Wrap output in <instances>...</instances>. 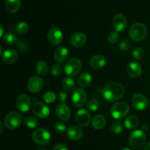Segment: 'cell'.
Wrapping results in <instances>:
<instances>
[{"instance_id": "47", "label": "cell", "mask_w": 150, "mask_h": 150, "mask_svg": "<svg viewBox=\"0 0 150 150\" xmlns=\"http://www.w3.org/2000/svg\"><path fill=\"white\" fill-rule=\"evenodd\" d=\"M149 102H150V100H149Z\"/></svg>"}, {"instance_id": "5", "label": "cell", "mask_w": 150, "mask_h": 150, "mask_svg": "<svg viewBox=\"0 0 150 150\" xmlns=\"http://www.w3.org/2000/svg\"><path fill=\"white\" fill-rule=\"evenodd\" d=\"M23 118L18 112H10L5 116L4 124L8 129H15L18 127L21 124Z\"/></svg>"}, {"instance_id": "22", "label": "cell", "mask_w": 150, "mask_h": 150, "mask_svg": "<svg viewBox=\"0 0 150 150\" xmlns=\"http://www.w3.org/2000/svg\"><path fill=\"white\" fill-rule=\"evenodd\" d=\"M107 60L105 56L101 54H97L93 56L90 60V65L93 69H103L106 65Z\"/></svg>"}, {"instance_id": "8", "label": "cell", "mask_w": 150, "mask_h": 150, "mask_svg": "<svg viewBox=\"0 0 150 150\" xmlns=\"http://www.w3.org/2000/svg\"><path fill=\"white\" fill-rule=\"evenodd\" d=\"M72 102L76 107H81L87 101V94L82 88H76L72 94Z\"/></svg>"}, {"instance_id": "2", "label": "cell", "mask_w": 150, "mask_h": 150, "mask_svg": "<svg viewBox=\"0 0 150 150\" xmlns=\"http://www.w3.org/2000/svg\"><path fill=\"white\" fill-rule=\"evenodd\" d=\"M129 37L135 42H141L144 41L147 35V28L142 23H135L129 29Z\"/></svg>"}, {"instance_id": "40", "label": "cell", "mask_w": 150, "mask_h": 150, "mask_svg": "<svg viewBox=\"0 0 150 150\" xmlns=\"http://www.w3.org/2000/svg\"><path fill=\"white\" fill-rule=\"evenodd\" d=\"M16 44H17V48L20 50L22 52H26L27 51V45H26V43L23 41H18L16 42Z\"/></svg>"}, {"instance_id": "36", "label": "cell", "mask_w": 150, "mask_h": 150, "mask_svg": "<svg viewBox=\"0 0 150 150\" xmlns=\"http://www.w3.org/2000/svg\"><path fill=\"white\" fill-rule=\"evenodd\" d=\"M144 56V50L142 47H137L133 51V57L135 60H141Z\"/></svg>"}, {"instance_id": "26", "label": "cell", "mask_w": 150, "mask_h": 150, "mask_svg": "<svg viewBox=\"0 0 150 150\" xmlns=\"http://www.w3.org/2000/svg\"><path fill=\"white\" fill-rule=\"evenodd\" d=\"M139 125V119L136 116H130L125 121V126L129 129H133Z\"/></svg>"}, {"instance_id": "20", "label": "cell", "mask_w": 150, "mask_h": 150, "mask_svg": "<svg viewBox=\"0 0 150 150\" xmlns=\"http://www.w3.org/2000/svg\"><path fill=\"white\" fill-rule=\"evenodd\" d=\"M83 131L80 126H72L67 130V135L72 141H79L83 137Z\"/></svg>"}, {"instance_id": "21", "label": "cell", "mask_w": 150, "mask_h": 150, "mask_svg": "<svg viewBox=\"0 0 150 150\" xmlns=\"http://www.w3.org/2000/svg\"><path fill=\"white\" fill-rule=\"evenodd\" d=\"M69 55L68 49L65 47H58L54 52V58L57 63H64Z\"/></svg>"}, {"instance_id": "34", "label": "cell", "mask_w": 150, "mask_h": 150, "mask_svg": "<svg viewBox=\"0 0 150 150\" xmlns=\"http://www.w3.org/2000/svg\"><path fill=\"white\" fill-rule=\"evenodd\" d=\"M16 31L19 34H25L29 30V25L25 21H20L16 26Z\"/></svg>"}, {"instance_id": "4", "label": "cell", "mask_w": 150, "mask_h": 150, "mask_svg": "<svg viewBox=\"0 0 150 150\" xmlns=\"http://www.w3.org/2000/svg\"><path fill=\"white\" fill-rule=\"evenodd\" d=\"M146 135L140 129L134 130L130 133L129 136V143L131 147L135 149H140L146 143Z\"/></svg>"}, {"instance_id": "33", "label": "cell", "mask_w": 150, "mask_h": 150, "mask_svg": "<svg viewBox=\"0 0 150 150\" xmlns=\"http://www.w3.org/2000/svg\"><path fill=\"white\" fill-rule=\"evenodd\" d=\"M111 131L115 135H120L123 131V125L120 121H114L111 124Z\"/></svg>"}, {"instance_id": "18", "label": "cell", "mask_w": 150, "mask_h": 150, "mask_svg": "<svg viewBox=\"0 0 150 150\" xmlns=\"http://www.w3.org/2000/svg\"><path fill=\"white\" fill-rule=\"evenodd\" d=\"M127 73L132 78L139 77L142 74V66L138 62H131L127 66Z\"/></svg>"}, {"instance_id": "29", "label": "cell", "mask_w": 150, "mask_h": 150, "mask_svg": "<svg viewBox=\"0 0 150 150\" xmlns=\"http://www.w3.org/2000/svg\"><path fill=\"white\" fill-rule=\"evenodd\" d=\"M24 123L30 129H34L38 125V120L37 117L32 116H26L24 119Z\"/></svg>"}, {"instance_id": "6", "label": "cell", "mask_w": 150, "mask_h": 150, "mask_svg": "<svg viewBox=\"0 0 150 150\" xmlns=\"http://www.w3.org/2000/svg\"><path fill=\"white\" fill-rule=\"evenodd\" d=\"M32 139L40 145H46L51 141V133L45 128H39L32 133Z\"/></svg>"}, {"instance_id": "30", "label": "cell", "mask_w": 150, "mask_h": 150, "mask_svg": "<svg viewBox=\"0 0 150 150\" xmlns=\"http://www.w3.org/2000/svg\"><path fill=\"white\" fill-rule=\"evenodd\" d=\"M3 41H4V44H13L17 42V39H16V37L14 34L11 33V32H7L5 33L2 37Z\"/></svg>"}, {"instance_id": "7", "label": "cell", "mask_w": 150, "mask_h": 150, "mask_svg": "<svg viewBox=\"0 0 150 150\" xmlns=\"http://www.w3.org/2000/svg\"><path fill=\"white\" fill-rule=\"evenodd\" d=\"M82 67V63L79 59L73 57L70 59L64 65V72L69 76H75L79 74Z\"/></svg>"}, {"instance_id": "17", "label": "cell", "mask_w": 150, "mask_h": 150, "mask_svg": "<svg viewBox=\"0 0 150 150\" xmlns=\"http://www.w3.org/2000/svg\"><path fill=\"white\" fill-rule=\"evenodd\" d=\"M86 41H87L86 35L81 32H75L70 38V43L73 46L76 48H81L84 46Z\"/></svg>"}, {"instance_id": "10", "label": "cell", "mask_w": 150, "mask_h": 150, "mask_svg": "<svg viewBox=\"0 0 150 150\" xmlns=\"http://www.w3.org/2000/svg\"><path fill=\"white\" fill-rule=\"evenodd\" d=\"M132 104L137 110L144 111L148 107L149 101L144 95L142 94H136L132 98Z\"/></svg>"}, {"instance_id": "44", "label": "cell", "mask_w": 150, "mask_h": 150, "mask_svg": "<svg viewBox=\"0 0 150 150\" xmlns=\"http://www.w3.org/2000/svg\"><path fill=\"white\" fill-rule=\"evenodd\" d=\"M0 125H1V134H2L4 132V124L2 121H0Z\"/></svg>"}, {"instance_id": "13", "label": "cell", "mask_w": 150, "mask_h": 150, "mask_svg": "<svg viewBox=\"0 0 150 150\" xmlns=\"http://www.w3.org/2000/svg\"><path fill=\"white\" fill-rule=\"evenodd\" d=\"M44 82L41 77L35 76L31 77L27 82V89L32 94L40 92L43 87Z\"/></svg>"}, {"instance_id": "19", "label": "cell", "mask_w": 150, "mask_h": 150, "mask_svg": "<svg viewBox=\"0 0 150 150\" xmlns=\"http://www.w3.org/2000/svg\"><path fill=\"white\" fill-rule=\"evenodd\" d=\"M18 58V54L14 49H7L1 54V59L6 64H13Z\"/></svg>"}, {"instance_id": "12", "label": "cell", "mask_w": 150, "mask_h": 150, "mask_svg": "<svg viewBox=\"0 0 150 150\" xmlns=\"http://www.w3.org/2000/svg\"><path fill=\"white\" fill-rule=\"evenodd\" d=\"M33 113L38 118L45 119L50 114V109L48 105L41 101H36L32 107Z\"/></svg>"}, {"instance_id": "38", "label": "cell", "mask_w": 150, "mask_h": 150, "mask_svg": "<svg viewBox=\"0 0 150 150\" xmlns=\"http://www.w3.org/2000/svg\"><path fill=\"white\" fill-rule=\"evenodd\" d=\"M54 127H55L56 132H58V133H59V134H63L64 132H67V126H66L65 124L63 123V122H62V121L57 122Z\"/></svg>"}, {"instance_id": "15", "label": "cell", "mask_w": 150, "mask_h": 150, "mask_svg": "<svg viewBox=\"0 0 150 150\" xmlns=\"http://www.w3.org/2000/svg\"><path fill=\"white\" fill-rule=\"evenodd\" d=\"M56 115L61 121H66L69 120L71 116V112H70V107L65 104L64 103H61L58 104L56 107Z\"/></svg>"}, {"instance_id": "1", "label": "cell", "mask_w": 150, "mask_h": 150, "mask_svg": "<svg viewBox=\"0 0 150 150\" xmlns=\"http://www.w3.org/2000/svg\"><path fill=\"white\" fill-rule=\"evenodd\" d=\"M125 94L124 85L121 83L112 82L108 83L102 90V95L104 99L109 102H115L123 97Z\"/></svg>"}, {"instance_id": "35", "label": "cell", "mask_w": 150, "mask_h": 150, "mask_svg": "<svg viewBox=\"0 0 150 150\" xmlns=\"http://www.w3.org/2000/svg\"><path fill=\"white\" fill-rule=\"evenodd\" d=\"M62 73V68L60 66L59 63H56L51 66V74L52 76L57 77V76H61Z\"/></svg>"}, {"instance_id": "28", "label": "cell", "mask_w": 150, "mask_h": 150, "mask_svg": "<svg viewBox=\"0 0 150 150\" xmlns=\"http://www.w3.org/2000/svg\"><path fill=\"white\" fill-rule=\"evenodd\" d=\"M62 87L67 91H71L75 89L76 83L71 77H66L62 81Z\"/></svg>"}, {"instance_id": "39", "label": "cell", "mask_w": 150, "mask_h": 150, "mask_svg": "<svg viewBox=\"0 0 150 150\" xmlns=\"http://www.w3.org/2000/svg\"><path fill=\"white\" fill-rule=\"evenodd\" d=\"M130 47H131V44H130V41H128L127 39H125L120 43V48L124 52H127L130 49Z\"/></svg>"}, {"instance_id": "23", "label": "cell", "mask_w": 150, "mask_h": 150, "mask_svg": "<svg viewBox=\"0 0 150 150\" xmlns=\"http://www.w3.org/2000/svg\"><path fill=\"white\" fill-rule=\"evenodd\" d=\"M4 5L7 11L10 13H17L21 8V0H5Z\"/></svg>"}, {"instance_id": "27", "label": "cell", "mask_w": 150, "mask_h": 150, "mask_svg": "<svg viewBox=\"0 0 150 150\" xmlns=\"http://www.w3.org/2000/svg\"><path fill=\"white\" fill-rule=\"evenodd\" d=\"M35 69H36V71L38 74L44 76H46L49 69H48V65L47 64L46 62L40 60V61L38 62V63L36 64Z\"/></svg>"}, {"instance_id": "25", "label": "cell", "mask_w": 150, "mask_h": 150, "mask_svg": "<svg viewBox=\"0 0 150 150\" xmlns=\"http://www.w3.org/2000/svg\"><path fill=\"white\" fill-rule=\"evenodd\" d=\"M92 82V76L91 75V74L88 73V72H84V73L81 74L79 77V79H78L79 85L81 88H87L90 85Z\"/></svg>"}, {"instance_id": "9", "label": "cell", "mask_w": 150, "mask_h": 150, "mask_svg": "<svg viewBox=\"0 0 150 150\" xmlns=\"http://www.w3.org/2000/svg\"><path fill=\"white\" fill-rule=\"evenodd\" d=\"M76 121L81 127H86L89 126L92 121L91 115L86 109H80L76 114Z\"/></svg>"}, {"instance_id": "46", "label": "cell", "mask_w": 150, "mask_h": 150, "mask_svg": "<svg viewBox=\"0 0 150 150\" xmlns=\"http://www.w3.org/2000/svg\"><path fill=\"white\" fill-rule=\"evenodd\" d=\"M120 150H131V149H128V148H126V147H125V148H122V149H121Z\"/></svg>"}, {"instance_id": "32", "label": "cell", "mask_w": 150, "mask_h": 150, "mask_svg": "<svg viewBox=\"0 0 150 150\" xmlns=\"http://www.w3.org/2000/svg\"><path fill=\"white\" fill-rule=\"evenodd\" d=\"M86 107L89 110L92 112H95L99 109L100 107V103L99 101L97 99H90L86 104Z\"/></svg>"}, {"instance_id": "11", "label": "cell", "mask_w": 150, "mask_h": 150, "mask_svg": "<svg viewBox=\"0 0 150 150\" xmlns=\"http://www.w3.org/2000/svg\"><path fill=\"white\" fill-rule=\"evenodd\" d=\"M16 108L22 113H26L31 108V99L26 94H21L16 99Z\"/></svg>"}, {"instance_id": "37", "label": "cell", "mask_w": 150, "mask_h": 150, "mask_svg": "<svg viewBox=\"0 0 150 150\" xmlns=\"http://www.w3.org/2000/svg\"><path fill=\"white\" fill-rule=\"evenodd\" d=\"M119 38H120V35H119L118 32H117V31H111L108 35V42L112 44H116L119 41Z\"/></svg>"}, {"instance_id": "42", "label": "cell", "mask_w": 150, "mask_h": 150, "mask_svg": "<svg viewBox=\"0 0 150 150\" xmlns=\"http://www.w3.org/2000/svg\"><path fill=\"white\" fill-rule=\"evenodd\" d=\"M52 150H68L67 146L64 144H57L56 146H54V147L53 148Z\"/></svg>"}, {"instance_id": "31", "label": "cell", "mask_w": 150, "mask_h": 150, "mask_svg": "<svg viewBox=\"0 0 150 150\" xmlns=\"http://www.w3.org/2000/svg\"><path fill=\"white\" fill-rule=\"evenodd\" d=\"M42 99L45 103L51 104V103L55 101V100L57 99V96H56L55 93L53 92V91H48V92H45L43 94Z\"/></svg>"}, {"instance_id": "43", "label": "cell", "mask_w": 150, "mask_h": 150, "mask_svg": "<svg viewBox=\"0 0 150 150\" xmlns=\"http://www.w3.org/2000/svg\"><path fill=\"white\" fill-rule=\"evenodd\" d=\"M144 150H150V142L148 143L144 148Z\"/></svg>"}, {"instance_id": "3", "label": "cell", "mask_w": 150, "mask_h": 150, "mask_svg": "<svg viewBox=\"0 0 150 150\" xmlns=\"http://www.w3.org/2000/svg\"><path fill=\"white\" fill-rule=\"evenodd\" d=\"M130 112L128 104L125 101H117L111 107V115L114 119H122L127 116Z\"/></svg>"}, {"instance_id": "24", "label": "cell", "mask_w": 150, "mask_h": 150, "mask_svg": "<svg viewBox=\"0 0 150 150\" xmlns=\"http://www.w3.org/2000/svg\"><path fill=\"white\" fill-rule=\"evenodd\" d=\"M91 124L95 129H102L106 124V120L102 115H96L92 119Z\"/></svg>"}, {"instance_id": "16", "label": "cell", "mask_w": 150, "mask_h": 150, "mask_svg": "<svg viewBox=\"0 0 150 150\" xmlns=\"http://www.w3.org/2000/svg\"><path fill=\"white\" fill-rule=\"evenodd\" d=\"M127 21L124 15L119 13L113 18V26L117 32H122L125 30L127 27Z\"/></svg>"}, {"instance_id": "45", "label": "cell", "mask_w": 150, "mask_h": 150, "mask_svg": "<svg viewBox=\"0 0 150 150\" xmlns=\"http://www.w3.org/2000/svg\"><path fill=\"white\" fill-rule=\"evenodd\" d=\"M0 29H1V33H0V36L2 38L3 35H4V29H3V26H0Z\"/></svg>"}, {"instance_id": "41", "label": "cell", "mask_w": 150, "mask_h": 150, "mask_svg": "<svg viewBox=\"0 0 150 150\" xmlns=\"http://www.w3.org/2000/svg\"><path fill=\"white\" fill-rule=\"evenodd\" d=\"M67 95L64 91H60L58 94V99L61 103H64L67 100Z\"/></svg>"}, {"instance_id": "14", "label": "cell", "mask_w": 150, "mask_h": 150, "mask_svg": "<svg viewBox=\"0 0 150 150\" xmlns=\"http://www.w3.org/2000/svg\"><path fill=\"white\" fill-rule=\"evenodd\" d=\"M47 38L50 44L53 45H59L62 42L64 35L59 28L52 27L48 32Z\"/></svg>"}]
</instances>
